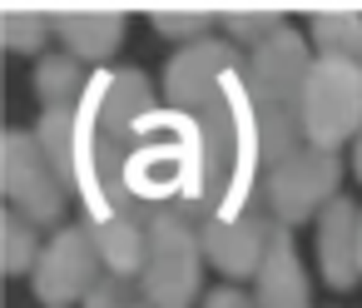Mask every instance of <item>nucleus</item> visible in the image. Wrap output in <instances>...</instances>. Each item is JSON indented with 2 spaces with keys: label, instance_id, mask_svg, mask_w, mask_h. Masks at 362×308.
I'll list each match as a JSON object with an SVG mask.
<instances>
[{
  "label": "nucleus",
  "instance_id": "nucleus-16",
  "mask_svg": "<svg viewBox=\"0 0 362 308\" xmlns=\"http://www.w3.org/2000/svg\"><path fill=\"white\" fill-rule=\"evenodd\" d=\"M50 30H55L50 11H6L0 16V40H6V50H16V55H40Z\"/></svg>",
  "mask_w": 362,
  "mask_h": 308
},
{
  "label": "nucleus",
  "instance_id": "nucleus-15",
  "mask_svg": "<svg viewBox=\"0 0 362 308\" xmlns=\"http://www.w3.org/2000/svg\"><path fill=\"white\" fill-rule=\"evenodd\" d=\"M313 40L332 60H362V16L357 11H317L313 16Z\"/></svg>",
  "mask_w": 362,
  "mask_h": 308
},
{
  "label": "nucleus",
  "instance_id": "nucleus-18",
  "mask_svg": "<svg viewBox=\"0 0 362 308\" xmlns=\"http://www.w3.org/2000/svg\"><path fill=\"white\" fill-rule=\"evenodd\" d=\"M218 16H223V11H154L149 25H154L159 35H169V40H189V45H199L204 30H209Z\"/></svg>",
  "mask_w": 362,
  "mask_h": 308
},
{
  "label": "nucleus",
  "instance_id": "nucleus-8",
  "mask_svg": "<svg viewBox=\"0 0 362 308\" xmlns=\"http://www.w3.org/2000/svg\"><path fill=\"white\" fill-rule=\"evenodd\" d=\"M100 268H105V258H100V249H95L90 224H80V229H60V234L45 244L40 263H35V298H40L45 308L85 303L90 288L105 278Z\"/></svg>",
  "mask_w": 362,
  "mask_h": 308
},
{
  "label": "nucleus",
  "instance_id": "nucleus-1",
  "mask_svg": "<svg viewBox=\"0 0 362 308\" xmlns=\"http://www.w3.org/2000/svg\"><path fill=\"white\" fill-rule=\"evenodd\" d=\"M169 110L189 115L204 135L209 154V204L204 219H243L268 209V149H263V115L248 85V65L228 40L184 45L164 75Z\"/></svg>",
  "mask_w": 362,
  "mask_h": 308
},
{
  "label": "nucleus",
  "instance_id": "nucleus-17",
  "mask_svg": "<svg viewBox=\"0 0 362 308\" xmlns=\"http://www.w3.org/2000/svg\"><path fill=\"white\" fill-rule=\"evenodd\" d=\"M0 234H6V273H25L40 263V229L25 219V214H6V224H0Z\"/></svg>",
  "mask_w": 362,
  "mask_h": 308
},
{
  "label": "nucleus",
  "instance_id": "nucleus-20",
  "mask_svg": "<svg viewBox=\"0 0 362 308\" xmlns=\"http://www.w3.org/2000/svg\"><path fill=\"white\" fill-rule=\"evenodd\" d=\"M144 298L134 293V283L129 278H119V273H105L95 288H90V298H85V308H139Z\"/></svg>",
  "mask_w": 362,
  "mask_h": 308
},
{
  "label": "nucleus",
  "instance_id": "nucleus-22",
  "mask_svg": "<svg viewBox=\"0 0 362 308\" xmlns=\"http://www.w3.org/2000/svg\"><path fill=\"white\" fill-rule=\"evenodd\" d=\"M352 164H357V179H362V135H357V154H352Z\"/></svg>",
  "mask_w": 362,
  "mask_h": 308
},
{
  "label": "nucleus",
  "instance_id": "nucleus-23",
  "mask_svg": "<svg viewBox=\"0 0 362 308\" xmlns=\"http://www.w3.org/2000/svg\"><path fill=\"white\" fill-rule=\"evenodd\" d=\"M139 308H149V303H139Z\"/></svg>",
  "mask_w": 362,
  "mask_h": 308
},
{
  "label": "nucleus",
  "instance_id": "nucleus-14",
  "mask_svg": "<svg viewBox=\"0 0 362 308\" xmlns=\"http://www.w3.org/2000/svg\"><path fill=\"white\" fill-rule=\"evenodd\" d=\"M80 65H85V60H75V55H45V60H40V70H35V95H40L45 110H70V105L85 100V90H90L95 75H85Z\"/></svg>",
  "mask_w": 362,
  "mask_h": 308
},
{
  "label": "nucleus",
  "instance_id": "nucleus-10",
  "mask_svg": "<svg viewBox=\"0 0 362 308\" xmlns=\"http://www.w3.org/2000/svg\"><path fill=\"white\" fill-rule=\"evenodd\" d=\"M317 263L332 288H352L362 273V219L352 199H332L317 219Z\"/></svg>",
  "mask_w": 362,
  "mask_h": 308
},
{
  "label": "nucleus",
  "instance_id": "nucleus-12",
  "mask_svg": "<svg viewBox=\"0 0 362 308\" xmlns=\"http://www.w3.org/2000/svg\"><path fill=\"white\" fill-rule=\"evenodd\" d=\"M253 303L258 308H308V273L298 263V249H293V234L278 224L273 244H268V258L253 278Z\"/></svg>",
  "mask_w": 362,
  "mask_h": 308
},
{
  "label": "nucleus",
  "instance_id": "nucleus-3",
  "mask_svg": "<svg viewBox=\"0 0 362 308\" xmlns=\"http://www.w3.org/2000/svg\"><path fill=\"white\" fill-rule=\"evenodd\" d=\"M124 189L144 214H179L209 204V154L199 125L179 110H154L139 130Z\"/></svg>",
  "mask_w": 362,
  "mask_h": 308
},
{
  "label": "nucleus",
  "instance_id": "nucleus-11",
  "mask_svg": "<svg viewBox=\"0 0 362 308\" xmlns=\"http://www.w3.org/2000/svg\"><path fill=\"white\" fill-rule=\"evenodd\" d=\"M50 25L85 65H105L124 40V11H50Z\"/></svg>",
  "mask_w": 362,
  "mask_h": 308
},
{
  "label": "nucleus",
  "instance_id": "nucleus-19",
  "mask_svg": "<svg viewBox=\"0 0 362 308\" xmlns=\"http://www.w3.org/2000/svg\"><path fill=\"white\" fill-rule=\"evenodd\" d=\"M218 21L228 25V35H233V40H248L253 50H258L263 40H273V35H278V30L288 25V21H283L278 11H223Z\"/></svg>",
  "mask_w": 362,
  "mask_h": 308
},
{
  "label": "nucleus",
  "instance_id": "nucleus-7",
  "mask_svg": "<svg viewBox=\"0 0 362 308\" xmlns=\"http://www.w3.org/2000/svg\"><path fill=\"white\" fill-rule=\"evenodd\" d=\"M337 179H342V164L337 154L327 149H313V144H298L288 159H278L263 179V199H268V214L293 229L303 219H313L317 209H327L337 199Z\"/></svg>",
  "mask_w": 362,
  "mask_h": 308
},
{
  "label": "nucleus",
  "instance_id": "nucleus-13",
  "mask_svg": "<svg viewBox=\"0 0 362 308\" xmlns=\"http://www.w3.org/2000/svg\"><path fill=\"white\" fill-rule=\"evenodd\" d=\"M95 234V249L105 258V273L139 278L149 258V224L154 219H85Z\"/></svg>",
  "mask_w": 362,
  "mask_h": 308
},
{
  "label": "nucleus",
  "instance_id": "nucleus-9",
  "mask_svg": "<svg viewBox=\"0 0 362 308\" xmlns=\"http://www.w3.org/2000/svg\"><path fill=\"white\" fill-rule=\"evenodd\" d=\"M199 234H204V253L214 258L218 273H228V278H258V268L268 258V244L278 234V219L268 209L243 214V219H204Z\"/></svg>",
  "mask_w": 362,
  "mask_h": 308
},
{
  "label": "nucleus",
  "instance_id": "nucleus-5",
  "mask_svg": "<svg viewBox=\"0 0 362 308\" xmlns=\"http://www.w3.org/2000/svg\"><path fill=\"white\" fill-rule=\"evenodd\" d=\"M352 135H362V60L317 55L303 90V139L337 154Z\"/></svg>",
  "mask_w": 362,
  "mask_h": 308
},
{
  "label": "nucleus",
  "instance_id": "nucleus-21",
  "mask_svg": "<svg viewBox=\"0 0 362 308\" xmlns=\"http://www.w3.org/2000/svg\"><path fill=\"white\" fill-rule=\"evenodd\" d=\"M204 308H258V303L248 293H238V288H218V293L204 298Z\"/></svg>",
  "mask_w": 362,
  "mask_h": 308
},
{
  "label": "nucleus",
  "instance_id": "nucleus-4",
  "mask_svg": "<svg viewBox=\"0 0 362 308\" xmlns=\"http://www.w3.org/2000/svg\"><path fill=\"white\" fill-rule=\"evenodd\" d=\"M204 273V234L184 214H159L149 224V258L139 273V298L149 308H194Z\"/></svg>",
  "mask_w": 362,
  "mask_h": 308
},
{
  "label": "nucleus",
  "instance_id": "nucleus-6",
  "mask_svg": "<svg viewBox=\"0 0 362 308\" xmlns=\"http://www.w3.org/2000/svg\"><path fill=\"white\" fill-rule=\"evenodd\" d=\"M0 184H6V199L16 214H25L35 229H50L65 219V194L70 184L60 179V169L50 164V154L40 149L35 135L11 130L6 149H0Z\"/></svg>",
  "mask_w": 362,
  "mask_h": 308
},
{
  "label": "nucleus",
  "instance_id": "nucleus-2",
  "mask_svg": "<svg viewBox=\"0 0 362 308\" xmlns=\"http://www.w3.org/2000/svg\"><path fill=\"white\" fill-rule=\"evenodd\" d=\"M154 110L159 105L144 70H100L80 105L40 110L35 139L60 169V179L85 199L90 219H159L144 214L124 189L139 130Z\"/></svg>",
  "mask_w": 362,
  "mask_h": 308
}]
</instances>
